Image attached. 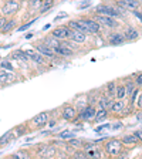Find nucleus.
Instances as JSON below:
<instances>
[{
	"instance_id": "nucleus-5",
	"label": "nucleus",
	"mask_w": 142,
	"mask_h": 159,
	"mask_svg": "<svg viewBox=\"0 0 142 159\" xmlns=\"http://www.w3.org/2000/svg\"><path fill=\"white\" fill-rule=\"evenodd\" d=\"M58 112H60V118L63 119L64 122L73 124V121L78 115V109L76 108V105L73 102H66L58 108Z\"/></svg>"
},
{
	"instance_id": "nucleus-29",
	"label": "nucleus",
	"mask_w": 142,
	"mask_h": 159,
	"mask_svg": "<svg viewBox=\"0 0 142 159\" xmlns=\"http://www.w3.org/2000/svg\"><path fill=\"white\" fill-rule=\"evenodd\" d=\"M115 98H118V99L128 98V95H126V88H125V84H124V83H119V81H118V84H117Z\"/></svg>"
},
{
	"instance_id": "nucleus-16",
	"label": "nucleus",
	"mask_w": 142,
	"mask_h": 159,
	"mask_svg": "<svg viewBox=\"0 0 142 159\" xmlns=\"http://www.w3.org/2000/svg\"><path fill=\"white\" fill-rule=\"evenodd\" d=\"M66 24H67V26H68L71 30H78V31H84L85 34L91 36V34H89V31H88V29H87V26H85V23L83 21V19H81V17H78V19H71V20H68ZM91 37H93V36H91Z\"/></svg>"
},
{
	"instance_id": "nucleus-3",
	"label": "nucleus",
	"mask_w": 142,
	"mask_h": 159,
	"mask_svg": "<svg viewBox=\"0 0 142 159\" xmlns=\"http://www.w3.org/2000/svg\"><path fill=\"white\" fill-rule=\"evenodd\" d=\"M94 19L101 24L104 30H108V31H112V30H118L122 27V24L119 23V20L115 19V17H111V16H105V14H91Z\"/></svg>"
},
{
	"instance_id": "nucleus-35",
	"label": "nucleus",
	"mask_w": 142,
	"mask_h": 159,
	"mask_svg": "<svg viewBox=\"0 0 142 159\" xmlns=\"http://www.w3.org/2000/svg\"><path fill=\"white\" fill-rule=\"evenodd\" d=\"M48 146V142H41V143H39V145H36V148H33V153L34 155H37V156H40L41 153L46 151V148Z\"/></svg>"
},
{
	"instance_id": "nucleus-48",
	"label": "nucleus",
	"mask_w": 142,
	"mask_h": 159,
	"mask_svg": "<svg viewBox=\"0 0 142 159\" xmlns=\"http://www.w3.org/2000/svg\"><path fill=\"white\" fill-rule=\"evenodd\" d=\"M138 2H139V3H141V4H142V0H138Z\"/></svg>"
},
{
	"instance_id": "nucleus-32",
	"label": "nucleus",
	"mask_w": 142,
	"mask_h": 159,
	"mask_svg": "<svg viewBox=\"0 0 142 159\" xmlns=\"http://www.w3.org/2000/svg\"><path fill=\"white\" fill-rule=\"evenodd\" d=\"M54 4H56V0H43V3H41V7H40V14H44L47 11L48 13L50 9H53Z\"/></svg>"
},
{
	"instance_id": "nucleus-6",
	"label": "nucleus",
	"mask_w": 142,
	"mask_h": 159,
	"mask_svg": "<svg viewBox=\"0 0 142 159\" xmlns=\"http://www.w3.org/2000/svg\"><path fill=\"white\" fill-rule=\"evenodd\" d=\"M20 7V0H4V3L0 7V14H3L4 17H13L19 13Z\"/></svg>"
},
{
	"instance_id": "nucleus-19",
	"label": "nucleus",
	"mask_w": 142,
	"mask_h": 159,
	"mask_svg": "<svg viewBox=\"0 0 142 159\" xmlns=\"http://www.w3.org/2000/svg\"><path fill=\"white\" fill-rule=\"evenodd\" d=\"M56 56L61 57V58H73V57L76 56V51H74L73 48H70L68 46H66V44L61 43L56 48Z\"/></svg>"
},
{
	"instance_id": "nucleus-4",
	"label": "nucleus",
	"mask_w": 142,
	"mask_h": 159,
	"mask_svg": "<svg viewBox=\"0 0 142 159\" xmlns=\"http://www.w3.org/2000/svg\"><path fill=\"white\" fill-rule=\"evenodd\" d=\"M94 13L95 14H105V16H111L115 17V19H124L125 17V13H122L121 10L117 9L115 4L111 3H101L94 9Z\"/></svg>"
},
{
	"instance_id": "nucleus-27",
	"label": "nucleus",
	"mask_w": 142,
	"mask_h": 159,
	"mask_svg": "<svg viewBox=\"0 0 142 159\" xmlns=\"http://www.w3.org/2000/svg\"><path fill=\"white\" fill-rule=\"evenodd\" d=\"M13 141H16V139H14L13 134H11V129H10V131H7L4 135L0 136V149L4 148V146L9 145L10 142H13Z\"/></svg>"
},
{
	"instance_id": "nucleus-12",
	"label": "nucleus",
	"mask_w": 142,
	"mask_h": 159,
	"mask_svg": "<svg viewBox=\"0 0 142 159\" xmlns=\"http://www.w3.org/2000/svg\"><path fill=\"white\" fill-rule=\"evenodd\" d=\"M125 43H126V40L119 29L109 31V34L107 36V44H109V46H122Z\"/></svg>"
},
{
	"instance_id": "nucleus-23",
	"label": "nucleus",
	"mask_w": 142,
	"mask_h": 159,
	"mask_svg": "<svg viewBox=\"0 0 142 159\" xmlns=\"http://www.w3.org/2000/svg\"><path fill=\"white\" fill-rule=\"evenodd\" d=\"M109 116H111L109 115V109L98 107V108H97V112H95V118H94V122L99 124V122H103V121H107Z\"/></svg>"
},
{
	"instance_id": "nucleus-24",
	"label": "nucleus",
	"mask_w": 142,
	"mask_h": 159,
	"mask_svg": "<svg viewBox=\"0 0 142 159\" xmlns=\"http://www.w3.org/2000/svg\"><path fill=\"white\" fill-rule=\"evenodd\" d=\"M41 40H43V41H44V43H46L48 47H51L54 51H56V48L60 46V44H61V40L56 39L53 34H47V36H44Z\"/></svg>"
},
{
	"instance_id": "nucleus-39",
	"label": "nucleus",
	"mask_w": 142,
	"mask_h": 159,
	"mask_svg": "<svg viewBox=\"0 0 142 159\" xmlns=\"http://www.w3.org/2000/svg\"><path fill=\"white\" fill-rule=\"evenodd\" d=\"M131 14H132V16L138 20L139 24L142 26V9H141V7H139V9H136V10H134V11H131Z\"/></svg>"
},
{
	"instance_id": "nucleus-21",
	"label": "nucleus",
	"mask_w": 142,
	"mask_h": 159,
	"mask_svg": "<svg viewBox=\"0 0 142 159\" xmlns=\"http://www.w3.org/2000/svg\"><path fill=\"white\" fill-rule=\"evenodd\" d=\"M89 37H91V36L85 34L84 31L73 30V33H71V37H70V40H71V41H74V43H77V44H80V46H83V44H85L87 41H88Z\"/></svg>"
},
{
	"instance_id": "nucleus-11",
	"label": "nucleus",
	"mask_w": 142,
	"mask_h": 159,
	"mask_svg": "<svg viewBox=\"0 0 142 159\" xmlns=\"http://www.w3.org/2000/svg\"><path fill=\"white\" fill-rule=\"evenodd\" d=\"M121 31H122V34H124L126 41H136V40L141 37L139 30L136 29L135 26H132V24H122Z\"/></svg>"
},
{
	"instance_id": "nucleus-8",
	"label": "nucleus",
	"mask_w": 142,
	"mask_h": 159,
	"mask_svg": "<svg viewBox=\"0 0 142 159\" xmlns=\"http://www.w3.org/2000/svg\"><path fill=\"white\" fill-rule=\"evenodd\" d=\"M128 105H129L128 98H122V99L115 98L111 108H109V115L114 116V118H122V112L128 108Z\"/></svg>"
},
{
	"instance_id": "nucleus-1",
	"label": "nucleus",
	"mask_w": 142,
	"mask_h": 159,
	"mask_svg": "<svg viewBox=\"0 0 142 159\" xmlns=\"http://www.w3.org/2000/svg\"><path fill=\"white\" fill-rule=\"evenodd\" d=\"M124 148H125V146L122 145V142H121L119 138H107L103 145V149H104V152H105V155L111 156V158L121 156L124 152Z\"/></svg>"
},
{
	"instance_id": "nucleus-2",
	"label": "nucleus",
	"mask_w": 142,
	"mask_h": 159,
	"mask_svg": "<svg viewBox=\"0 0 142 159\" xmlns=\"http://www.w3.org/2000/svg\"><path fill=\"white\" fill-rule=\"evenodd\" d=\"M48 119H50V111H43V112H39L37 115H34L33 118H30L27 121V125H29L31 132H37L40 129L47 128Z\"/></svg>"
},
{
	"instance_id": "nucleus-17",
	"label": "nucleus",
	"mask_w": 142,
	"mask_h": 159,
	"mask_svg": "<svg viewBox=\"0 0 142 159\" xmlns=\"http://www.w3.org/2000/svg\"><path fill=\"white\" fill-rule=\"evenodd\" d=\"M121 142H122L124 146H128V148H132V146H136V145H141V141H139L138 135L135 132L132 134H125V135L121 136Z\"/></svg>"
},
{
	"instance_id": "nucleus-36",
	"label": "nucleus",
	"mask_w": 142,
	"mask_h": 159,
	"mask_svg": "<svg viewBox=\"0 0 142 159\" xmlns=\"http://www.w3.org/2000/svg\"><path fill=\"white\" fill-rule=\"evenodd\" d=\"M134 108H135V111H142V89L139 91L138 97H136V101H135V104H134Z\"/></svg>"
},
{
	"instance_id": "nucleus-7",
	"label": "nucleus",
	"mask_w": 142,
	"mask_h": 159,
	"mask_svg": "<svg viewBox=\"0 0 142 159\" xmlns=\"http://www.w3.org/2000/svg\"><path fill=\"white\" fill-rule=\"evenodd\" d=\"M19 81H21V80H20L17 71H6V70L0 68V88L13 85V84H17Z\"/></svg>"
},
{
	"instance_id": "nucleus-47",
	"label": "nucleus",
	"mask_w": 142,
	"mask_h": 159,
	"mask_svg": "<svg viewBox=\"0 0 142 159\" xmlns=\"http://www.w3.org/2000/svg\"><path fill=\"white\" fill-rule=\"evenodd\" d=\"M50 27H51V24H46V26L43 27V31H47V30H48Z\"/></svg>"
},
{
	"instance_id": "nucleus-37",
	"label": "nucleus",
	"mask_w": 142,
	"mask_h": 159,
	"mask_svg": "<svg viewBox=\"0 0 142 159\" xmlns=\"http://www.w3.org/2000/svg\"><path fill=\"white\" fill-rule=\"evenodd\" d=\"M132 78H134V81H135L136 87H139V88H142V71H139V73L134 74V75H132Z\"/></svg>"
},
{
	"instance_id": "nucleus-44",
	"label": "nucleus",
	"mask_w": 142,
	"mask_h": 159,
	"mask_svg": "<svg viewBox=\"0 0 142 159\" xmlns=\"http://www.w3.org/2000/svg\"><path fill=\"white\" fill-rule=\"evenodd\" d=\"M6 20H7V17H4V16H3V14H0V30L3 29L4 23H6Z\"/></svg>"
},
{
	"instance_id": "nucleus-28",
	"label": "nucleus",
	"mask_w": 142,
	"mask_h": 159,
	"mask_svg": "<svg viewBox=\"0 0 142 159\" xmlns=\"http://www.w3.org/2000/svg\"><path fill=\"white\" fill-rule=\"evenodd\" d=\"M83 143H84V139L83 138H77V136H73V138H70L68 141H67V145L73 149V151L74 149L83 148Z\"/></svg>"
},
{
	"instance_id": "nucleus-42",
	"label": "nucleus",
	"mask_w": 142,
	"mask_h": 159,
	"mask_svg": "<svg viewBox=\"0 0 142 159\" xmlns=\"http://www.w3.org/2000/svg\"><path fill=\"white\" fill-rule=\"evenodd\" d=\"M109 128H111V124H103V125H98V126H97L94 131H95L97 134H99L101 131H103V129H109Z\"/></svg>"
},
{
	"instance_id": "nucleus-33",
	"label": "nucleus",
	"mask_w": 142,
	"mask_h": 159,
	"mask_svg": "<svg viewBox=\"0 0 142 159\" xmlns=\"http://www.w3.org/2000/svg\"><path fill=\"white\" fill-rule=\"evenodd\" d=\"M76 136V131H70V129H64V131H60L54 138H58V139H63V141H68L70 138Z\"/></svg>"
},
{
	"instance_id": "nucleus-18",
	"label": "nucleus",
	"mask_w": 142,
	"mask_h": 159,
	"mask_svg": "<svg viewBox=\"0 0 142 159\" xmlns=\"http://www.w3.org/2000/svg\"><path fill=\"white\" fill-rule=\"evenodd\" d=\"M30 132H31V131H30L29 125H27V121H26V122H23V124L16 125L14 128H11V134H13L14 139L21 138V136H26V135H29Z\"/></svg>"
},
{
	"instance_id": "nucleus-13",
	"label": "nucleus",
	"mask_w": 142,
	"mask_h": 159,
	"mask_svg": "<svg viewBox=\"0 0 142 159\" xmlns=\"http://www.w3.org/2000/svg\"><path fill=\"white\" fill-rule=\"evenodd\" d=\"M71 33H73V30L70 29L67 24H58L56 29L51 30V33L50 34H53L56 39H58V40L63 41V40L70 39V37H71Z\"/></svg>"
},
{
	"instance_id": "nucleus-22",
	"label": "nucleus",
	"mask_w": 142,
	"mask_h": 159,
	"mask_svg": "<svg viewBox=\"0 0 142 159\" xmlns=\"http://www.w3.org/2000/svg\"><path fill=\"white\" fill-rule=\"evenodd\" d=\"M114 99H115V98L109 97L108 94L101 93V94H99V97H98V101H97V107H101V108L109 109V108H111V105H112V102H114Z\"/></svg>"
},
{
	"instance_id": "nucleus-9",
	"label": "nucleus",
	"mask_w": 142,
	"mask_h": 159,
	"mask_svg": "<svg viewBox=\"0 0 142 159\" xmlns=\"http://www.w3.org/2000/svg\"><path fill=\"white\" fill-rule=\"evenodd\" d=\"M81 19H83V21L85 23V26H87V29H88V31H89L91 36H94V37L101 36V33L104 31V29L101 27V24H99L93 16H81Z\"/></svg>"
},
{
	"instance_id": "nucleus-25",
	"label": "nucleus",
	"mask_w": 142,
	"mask_h": 159,
	"mask_svg": "<svg viewBox=\"0 0 142 159\" xmlns=\"http://www.w3.org/2000/svg\"><path fill=\"white\" fill-rule=\"evenodd\" d=\"M74 105H76V108L78 109V112L81 111L83 108H85L87 105H88V94H83V95H80V97H77V101L76 102H73Z\"/></svg>"
},
{
	"instance_id": "nucleus-40",
	"label": "nucleus",
	"mask_w": 142,
	"mask_h": 159,
	"mask_svg": "<svg viewBox=\"0 0 142 159\" xmlns=\"http://www.w3.org/2000/svg\"><path fill=\"white\" fill-rule=\"evenodd\" d=\"M68 19V13H66V11H61L60 14H57L56 17H54V23H58V21H61V20H66Z\"/></svg>"
},
{
	"instance_id": "nucleus-41",
	"label": "nucleus",
	"mask_w": 142,
	"mask_h": 159,
	"mask_svg": "<svg viewBox=\"0 0 142 159\" xmlns=\"http://www.w3.org/2000/svg\"><path fill=\"white\" fill-rule=\"evenodd\" d=\"M91 7V0H84L83 3L78 6V10H85V9H89Z\"/></svg>"
},
{
	"instance_id": "nucleus-20",
	"label": "nucleus",
	"mask_w": 142,
	"mask_h": 159,
	"mask_svg": "<svg viewBox=\"0 0 142 159\" xmlns=\"http://www.w3.org/2000/svg\"><path fill=\"white\" fill-rule=\"evenodd\" d=\"M10 58L14 60V61H19V63H24V64L30 63V58L26 54V50H23V48H17V50H14V51H11Z\"/></svg>"
},
{
	"instance_id": "nucleus-45",
	"label": "nucleus",
	"mask_w": 142,
	"mask_h": 159,
	"mask_svg": "<svg viewBox=\"0 0 142 159\" xmlns=\"http://www.w3.org/2000/svg\"><path fill=\"white\" fill-rule=\"evenodd\" d=\"M33 37H34V31H29V33L24 36V39H26V40H30V39H33Z\"/></svg>"
},
{
	"instance_id": "nucleus-26",
	"label": "nucleus",
	"mask_w": 142,
	"mask_h": 159,
	"mask_svg": "<svg viewBox=\"0 0 142 159\" xmlns=\"http://www.w3.org/2000/svg\"><path fill=\"white\" fill-rule=\"evenodd\" d=\"M117 84H118V81H108V83L104 85V91L103 93L108 94L109 97H112V98H115V89H117Z\"/></svg>"
},
{
	"instance_id": "nucleus-14",
	"label": "nucleus",
	"mask_w": 142,
	"mask_h": 159,
	"mask_svg": "<svg viewBox=\"0 0 142 159\" xmlns=\"http://www.w3.org/2000/svg\"><path fill=\"white\" fill-rule=\"evenodd\" d=\"M26 54L29 56L30 63L36 64V66L44 67V66H47V64H48V60H47L44 56H41L39 51H36L34 48H27V50H26Z\"/></svg>"
},
{
	"instance_id": "nucleus-15",
	"label": "nucleus",
	"mask_w": 142,
	"mask_h": 159,
	"mask_svg": "<svg viewBox=\"0 0 142 159\" xmlns=\"http://www.w3.org/2000/svg\"><path fill=\"white\" fill-rule=\"evenodd\" d=\"M17 27H19V20H17L14 16L13 17H7L3 29L0 30V34H2V36H7V34H10L11 31H16Z\"/></svg>"
},
{
	"instance_id": "nucleus-38",
	"label": "nucleus",
	"mask_w": 142,
	"mask_h": 159,
	"mask_svg": "<svg viewBox=\"0 0 142 159\" xmlns=\"http://www.w3.org/2000/svg\"><path fill=\"white\" fill-rule=\"evenodd\" d=\"M94 148H97V143L94 141H84V143H83L84 151H89V149H94Z\"/></svg>"
},
{
	"instance_id": "nucleus-43",
	"label": "nucleus",
	"mask_w": 142,
	"mask_h": 159,
	"mask_svg": "<svg viewBox=\"0 0 142 159\" xmlns=\"http://www.w3.org/2000/svg\"><path fill=\"white\" fill-rule=\"evenodd\" d=\"M124 126V124L121 122V121H117L115 124H112V125H111V129H112V131H118V129H121Z\"/></svg>"
},
{
	"instance_id": "nucleus-46",
	"label": "nucleus",
	"mask_w": 142,
	"mask_h": 159,
	"mask_svg": "<svg viewBox=\"0 0 142 159\" xmlns=\"http://www.w3.org/2000/svg\"><path fill=\"white\" fill-rule=\"evenodd\" d=\"M135 134L138 135L139 141H141V143H142V128H141V129H138V131H135Z\"/></svg>"
},
{
	"instance_id": "nucleus-34",
	"label": "nucleus",
	"mask_w": 142,
	"mask_h": 159,
	"mask_svg": "<svg viewBox=\"0 0 142 159\" xmlns=\"http://www.w3.org/2000/svg\"><path fill=\"white\" fill-rule=\"evenodd\" d=\"M37 19H39V16H37V17H34V19H30L29 21H27V23H24V24H21V26H19V27H17V29H16V31H17V33H21V31H26V30L29 29L30 26H33V24L36 23V20H37Z\"/></svg>"
},
{
	"instance_id": "nucleus-49",
	"label": "nucleus",
	"mask_w": 142,
	"mask_h": 159,
	"mask_svg": "<svg viewBox=\"0 0 142 159\" xmlns=\"http://www.w3.org/2000/svg\"><path fill=\"white\" fill-rule=\"evenodd\" d=\"M29 2H34V0H29Z\"/></svg>"
},
{
	"instance_id": "nucleus-31",
	"label": "nucleus",
	"mask_w": 142,
	"mask_h": 159,
	"mask_svg": "<svg viewBox=\"0 0 142 159\" xmlns=\"http://www.w3.org/2000/svg\"><path fill=\"white\" fill-rule=\"evenodd\" d=\"M31 155H33V151H29V149H20V151H17V152L9 155V158H13V159H17V158H31Z\"/></svg>"
},
{
	"instance_id": "nucleus-10",
	"label": "nucleus",
	"mask_w": 142,
	"mask_h": 159,
	"mask_svg": "<svg viewBox=\"0 0 142 159\" xmlns=\"http://www.w3.org/2000/svg\"><path fill=\"white\" fill-rule=\"evenodd\" d=\"M33 48L36 50V51H39L41 56L46 57L48 61H51V60L56 57V51H54L51 47L47 46L43 40H37V41H34V43H33Z\"/></svg>"
},
{
	"instance_id": "nucleus-30",
	"label": "nucleus",
	"mask_w": 142,
	"mask_h": 159,
	"mask_svg": "<svg viewBox=\"0 0 142 159\" xmlns=\"http://www.w3.org/2000/svg\"><path fill=\"white\" fill-rule=\"evenodd\" d=\"M0 68L6 70V71H17L16 66L11 63V58H3L0 60Z\"/></svg>"
}]
</instances>
